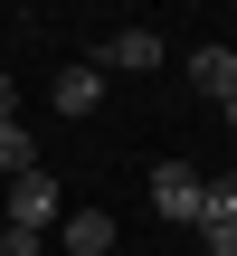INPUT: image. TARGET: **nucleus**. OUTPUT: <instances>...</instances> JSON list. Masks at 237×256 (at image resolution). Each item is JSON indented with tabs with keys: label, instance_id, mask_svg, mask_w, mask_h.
I'll list each match as a JSON object with an SVG mask.
<instances>
[{
	"label": "nucleus",
	"instance_id": "obj_2",
	"mask_svg": "<svg viewBox=\"0 0 237 256\" xmlns=\"http://www.w3.org/2000/svg\"><path fill=\"white\" fill-rule=\"evenodd\" d=\"M57 218H66V209H57V180H48V171H19V180H10V228H19V238H48Z\"/></svg>",
	"mask_w": 237,
	"mask_h": 256
},
{
	"label": "nucleus",
	"instance_id": "obj_10",
	"mask_svg": "<svg viewBox=\"0 0 237 256\" xmlns=\"http://www.w3.org/2000/svg\"><path fill=\"white\" fill-rule=\"evenodd\" d=\"M10 104H19V95H10V76H0V124H19V114H10Z\"/></svg>",
	"mask_w": 237,
	"mask_h": 256
},
{
	"label": "nucleus",
	"instance_id": "obj_9",
	"mask_svg": "<svg viewBox=\"0 0 237 256\" xmlns=\"http://www.w3.org/2000/svg\"><path fill=\"white\" fill-rule=\"evenodd\" d=\"M0 256H48L38 238H19V228H0Z\"/></svg>",
	"mask_w": 237,
	"mask_h": 256
},
{
	"label": "nucleus",
	"instance_id": "obj_4",
	"mask_svg": "<svg viewBox=\"0 0 237 256\" xmlns=\"http://www.w3.org/2000/svg\"><path fill=\"white\" fill-rule=\"evenodd\" d=\"M114 247V209H66L57 218V256H104Z\"/></svg>",
	"mask_w": 237,
	"mask_h": 256
},
{
	"label": "nucleus",
	"instance_id": "obj_5",
	"mask_svg": "<svg viewBox=\"0 0 237 256\" xmlns=\"http://www.w3.org/2000/svg\"><path fill=\"white\" fill-rule=\"evenodd\" d=\"M95 104H104V66L86 57V66H66V76H57V114H76V124H86Z\"/></svg>",
	"mask_w": 237,
	"mask_h": 256
},
{
	"label": "nucleus",
	"instance_id": "obj_1",
	"mask_svg": "<svg viewBox=\"0 0 237 256\" xmlns=\"http://www.w3.org/2000/svg\"><path fill=\"white\" fill-rule=\"evenodd\" d=\"M200 190H209V180H200L190 162H152V209H162L171 228H200Z\"/></svg>",
	"mask_w": 237,
	"mask_h": 256
},
{
	"label": "nucleus",
	"instance_id": "obj_7",
	"mask_svg": "<svg viewBox=\"0 0 237 256\" xmlns=\"http://www.w3.org/2000/svg\"><path fill=\"white\" fill-rule=\"evenodd\" d=\"M200 238H237V180H209L200 190Z\"/></svg>",
	"mask_w": 237,
	"mask_h": 256
},
{
	"label": "nucleus",
	"instance_id": "obj_6",
	"mask_svg": "<svg viewBox=\"0 0 237 256\" xmlns=\"http://www.w3.org/2000/svg\"><path fill=\"white\" fill-rule=\"evenodd\" d=\"M190 86H200L209 104H228L237 95V48H200V57H190Z\"/></svg>",
	"mask_w": 237,
	"mask_h": 256
},
{
	"label": "nucleus",
	"instance_id": "obj_3",
	"mask_svg": "<svg viewBox=\"0 0 237 256\" xmlns=\"http://www.w3.org/2000/svg\"><path fill=\"white\" fill-rule=\"evenodd\" d=\"M95 66H104V76H152V66H162V38H152V28H114Z\"/></svg>",
	"mask_w": 237,
	"mask_h": 256
},
{
	"label": "nucleus",
	"instance_id": "obj_11",
	"mask_svg": "<svg viewBox=\"0 0 237 256\" xmlns=\"http://www.w3.org/2000/svg\"><path fill=\"white\" fill-rule=\"evenodd\" d=\"M218 124H228V133H237V95H228V104H218Z\"/></svg>",
	"mask_w": 237,
	"mask_h": 256
},
{
	"label": "nucleus",
	"instance_id": "obj_8",
	"mask_svg": "<svg viewBox=\"0 0 237 256\" xmlns=\"http://www.w3.org/2000/svg\"><path fill=\"white\" fill-rule=\"evenodd\" d=\"M0 171L19 180V171H38V142H28V124H0Z\"/></svg>",
	"mask_w": 237,
	"mask_h": 256
},
{
	"label": "nucleus",
	"instance_id": "obj_12",
	"mask_svg": "<svg viewBox=\"0 0 237 256\" xmlns=\"http://www.w3.org/2000/svg\"><path fill=\"white\" fill-rule=\"evenodd\" d=\"M209 256H237V238H209Z\"/></svg>",
	"mask_w": 237,
	"mask_h": 256
}]
</instances>
